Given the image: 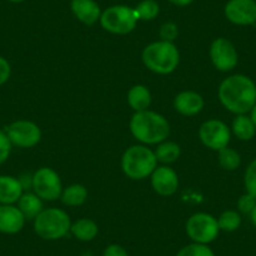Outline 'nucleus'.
<instances>
[{
    "label": "nucleus",
    "instance_id": "15",
    "mask_svg": "<svg viewBox=\"0 0 256 256\" xmlns=\"http://www.w3.org/2000/svg\"><path fill=\"white\" fill-rule=\"evenodd\" d=\"M174 108L184 116H195L204 108V100L198 93L184 90L174 98Z\"/></svg>",
    "mask_w": 256,
    "mask_h": 256
},
{
    "label": "nucleus",
    "instance_id": "31",
    "mask_svg": "<svg viewBox=\"0 0 256 256\" xmlns=\"http://www.w3.org/2000/svg\"><path fill=\"white\" fill-rule=\"evenodd\" d=\"M12 150V142L6 136V131L0 130V164L6 162L8 160L9 154H10Z\"/></svg>",
    "mask_w": 256,
    "mask_h": 256
},
{
    "label": "nucleus",
    "instance_id": "36",
    "mask_svg": "<svg viewBox=\"0 0 256 256\" xmlns=\"http://www.w3.org/2000/svg\"><path fill=\"white\" fill-rule=\"evenodd\" d=\"M250 218H251V222H252L254 226L256 228V206L252 208V211L250 212Z\"/></svg>",
    "mask_w": 256,
    "mask_h": 256
},
{
    "label": "nucleus",
    "instance_id": "5",
    "mask_svg": "<svg viewBox=\"0 0 256 256\" xmlns=\"http://www.w3.org/2000/svg\"><path fill=\"white\" fill-rule=\"evenodd\" d=\"M68 214L59 208H46L34 218V230L44 240H58L70 231Z\"/></svg>",
    "mask_w": 256,
    "mask_h": 256
},
{
    "label": "nucleus",
    "instance_id": "9",
    "mask_svg": "<svg viewBox=\"0 0 256 256\" xmlns=\"http://www.w3.org/2000/svg\"><path fill=\"white\" fill-rule=\"evenodd\" d=\"M8 138L12 144L22 147V148H30L40 141V128L30 120H16L9 124L6 130Z\"/></svg>",
    "mask_w": 256,
    "mask_h": 256
},
{
    "label": "nucleus",
    "instance_id": "20",
    "mask_svg": "<svg viewBox=\"0 0 256 256\" xmlns=\"http://www.w3.org/2000/svg\"><path fill=\"white\" fill-rule=\"evenodd\" d=\"M70 232L80 241H92L98 235L97 224L90 218H80L70 226Z\"/></svg>",
    "mask_w": 256,
    "mask_h": 256
},
{
    "label": "nucleus",
    "instance_id": "19",
    "mask_svg": "<svg viewBox=\"0 0 256 256\" xmlns=\"http://www.w3.org/2000/svg\"><path fill=\"white\" fill-rule=\"evenodd\" d=\"M128 104L131 106L132 110L136 112H142V110H148L150 104H151V93H150L148 88L144 86H134L130 90L127 96Z\"/></svg>",
    "mask_w": 256,
    "mask_h": 256
},
{
    "label": "nucleus",
    "instance_id": "11",
    "mask_svg": "<svg viewBox=\"0 0 256 256\" xmlns=\"http://www.w3.org/2000/svg\"><path fill=\"white\" fill-rule=\"evenodd\" d=\"M210 56L216 70L228 72L236 67L238 62L235 46L226 38H218L210 46Z\"/></svg>",
    "mask_w": 256,
    "mask_h": 256
},
{
    "label": "nucleus",
    "instance_id": "37",
    "mask_svg": "<svg viewBox=\"0 0 256 256\" xmlns=\"http://www.w3.org/2000/svg\"><path fill=\"white\" fill-rule=\"evenodd\" d=\"M9 2H12V3H22L24 0H9Z\"/></svg>",
    "mask_w": 256,
    "mask_h": 256
},
{
    "label": "nucleus",
    "instance_id": "32",
    "mask_svg": "<svg viewBox=\"0 0 256 256\" xmlns=\"http://www.w3.org/2000/svg\"><path fill=\"white\" fill-rule=\"evenodd\" d=\"M10 64L8 63L6 58L0 56V86H3L4 83L8 82L9 77H10Z\"/></svg>",
    "mask_w": 256,
    "mask_h": 256
},
{
    "label": "nucleus",
    "instance_id": "33",
    "mask_svg": "<svg viewBox=\"0 0 256 256\" xmlns=\"http://www.w3.org/2000/svg\"><path fill=\"white\" fill-rule=\"evenodd\" d=\"M103 256H128V252L122 246L117 245V244H112V245L106 248Z\"/></svg>",
    "mask_w": 256,
    "mask_h": 256
},
{
    "label": "nucleus",
    "instance_id": "2",
    "mask_svg": "<svg viewBox=\"0 0 256 256\" xmlns=\"http://www.w3.org/2000/svg\"><path fill=\"white\" fill-rule=\"evenodd\" d=\"M130 128L134 138L146 144H161L170 134V124L166 118L148 110L134 113Z\"/></svg>",
    "mask_w": 256,
    "mask_h": 256
},
{
    "label": "nucleus",
    "instance_id": "12",
    "mask_svg": "<svg viewBox=\"0 0 256 256\" xmlns=\"http://www.w3.org/2000/svg\"><path fill=\"white\" fill-rule=\"evenodd\" d=\"M225 16L236 26H251L256 23V2L230 0L225 6Z\"/></svg>",
    "mask_w": 256,
    "mask_h": 256
},
{
    "label": "nucleus",
    "instance_id": "21",
    "mask_svg": "<svg viewBox=\"0 0 256 256\" xmlns=\"http://www.w3.org/2000/svg\"><path fill=\"white\" fill-rule=\"evenodd\" d=\"M232 131L241 141H250L255 136L256 127L248 116L238 114L232 122Z\"/></svg>",
    "mask_w": 256,
    "mask_h": 256
},
{
    "label": "nucleus",
    "instance_id": "8",
    "mask_svg": "<svg viewBox=\"0 0 256 256\" xmlns=\"http://www.w3.org/2000/svg\"><path fill=\"white\" fill-rule=\"evenodd\" d=\"M32 188L34 194L46 201H54L62 196V182L58 174L48 167H42L33 174Z\"/></svg>",
    "mask_w": 256,
    "mask_h": 256
},
{
    "label": "nucleus",
    "instance_id": "13",
    "mask_svg": "<svg viewBox=\"0 0 256 256\" xmlns=\"http://www.w3.org/2000/svg\"><path fill=\"white\" fill-rule=\"evenodd\" d=\"M151 176L152 187L158 195L171 196L178 188V176L170 167H156Z\"/></svg>",
    "mask_w": 256,
    "mask_h": 256
},
{
    "label": "nucleus",
    "instance_id": "7",
    "mask_svg": "<svg viewBox=\"0 0 256 256\" xmlns=\"http://www.w3.org/2000/svg\"><path fill=\"white\" fill-rule=\"evenodd\" d=\"M186 232L194 242L208 245L212 242L220 232L218 218L205 212L195 214L187 220Z\"/></svg>",
    "mask_w": 256,
    "mask_h": 256
},
{
    "label": "nucleus",
    "instance_id": "16",
    "mask_svg": "<svg viewBox=\"0 0 256 256\" xmlns=\"http://www.w3.org/2000/svg\"><path fill=\"white\" fill-rule=\"evenodd\" d=\"M23 186L19 178L13 176H0V204L3 205H13L18 202L23 195Z\"/></svg>",
    "mask_w": 256,
    "mask_h": 256
},
{
    "label": "nucleus",
    "instance_id": "28",
    "mask_svg": "<svg viewBox=\"0 0 256 256\" xmlns=\"http://www.w3.org/2000/svg\"><path fill=\"white\" fill-rule=\"evenodd\" d=\"M245 188L248 194L256 198V158L251 161L245 171Z\"/></svg>",
    "mask_w": 256,
    "mask_h": 256
},
{
    "label": "nucleus",
    "instance_id": "29",
    "mask_svg": "<svg viewBox=\"0 0 256 256\" xmlns=\"http://www.w3.org/2000/svg\"><path fill=\"white\" fill-rule=\"evenodd\" d=\"M178 36V28L174 23H164V26L160 29V36L161 40L164 42H171L174 43V39Z\"/></svg>",
    "mask_w": 256,
    "mask_h": 256
},
{
    "label": "nucleus",
    "instance_id": "22",
    "mask_svg": "<svg viewBox=\"0 0 256 256\" xmlns=\"http://www.w3.org/2000/svg\"><path fill=\"white\" fill-rule=\"evenodd\" d=\"M88 192L83 184H74L62 192V201L67 206H80L87 200Z\"/></svg>",
    "mask_w": 256,
    "mask_h": 256
},
{
    "label": "nucleus",
    "instance_id": "3",
    "mask_svg": "<svg viewBox=\"0 0 256 256\" xmlns=\"http://www.w3.org/2000/svg\"><path fill=\"white\" fill-rule=\"evenodd\" d=\"M144 66L157 74H170L180 63V53L171 42H154L148 44L142 52Z\"/></svg>",
    "mask_w": 256,
    "mask_h": 256
},
{
    "label": "nucleus",
    "instance_id": "1",
    "mask_svg": "<svg viewBox=\"0 0 256 256\" xmlns=\"http://www.w3.org/2000/svg\"><path fill=\"white\" fill-rule=\"evenodd\" d=\"M218 98L224 107L235 114H246L256 104V84L244 74L226 78L218 87Z\"/></svg>",
    "mask_w": 256,
    "mask_h": 256
},
{
    "label": "nucleus",
    "instance_id": "17",
    "mask_svg": "<svg viewBox=\"0 0 256 256\" xmlns=\"http://www.w3.org/2000/svg\"><path fill=\"white\" fill-rule=\"evenodd\" d=\"M72 12L87 26H92L100 19V9L94 0H72Z\"/></svg>",
    "mask_w": 256,
    "mask_h": 256
},
{
    "label": "nucleus",
    "instance_id": "27",
    "mask_svg": "<svg viewBox=\"0 0 256 256\" xmlns=\"http://www.w3.org/2000/svg\"><path fill=\"white\" fill-rule=\"evenodd\" d=\"M176 256H215V254L205 244L192 242L182 248Z\"/></svg>",
    "mask_w": 256,
    "mask_h": 256
},
{
    "label": "nucleus",
    "instance_id": "35",
    "mask_svg": "<svg viewBox=\"0 0 256 256\" xmlns=\"http://www.w3.org/2000/svg\"><path fill=\"white\" fill-rule=\"evenodd\" d=\"M250 118H251V120H252L254 124H255V127H256V104L254 106L252 110H250Z\"/></svg>",
    "mask_w": 256,
    "mask_h": 256
},
{
    "label": "nucleus",
    "instance_id": "4",
    "mask_svg": "<svg viewBox=\"0 0 256 256\" xmlns=\"http://www.w3.org/2000/svg\"><path fill=\"white\" fill-rule=\"evenodd\" d=\"M154 152L146 146H132L123 154L122 170L132 180H144L152 174L157 167Z\"/></svg>",
    "mask_w": 256,
    "mask_h": 256
},
{
    "label": "nucleus",
    "instance_id": "30",
    "mask_svg": "<svg viewBox=\"0 0 256 256\" xmlns=\"http://www.w3.org/2000/svg\"><path fill=\"white\" fill-rule=\"evenodd\" d=\"M255 206L256 198H254V196H251L250 194H248V192H246L245 195L241 196L238 201V211L242 214H248V215H250V212L252 211V208H255Z\"/></svg>",
    "mask_w": 256,
    "mask_h": 256
},
{
    "label": "nucleus",
    "instance_id": "25",
    "mask_svg": "<svg viewBox=\"0 0 256 256\" xmlns=\"http://www.w3.org/2000/svg\"><path fill=\"white\" fill-rule=\"evenodd\" d=\"M218 224L220 230L226 231V232H232L238 230L241 225V216L236 211H225L218 218Z\"/></svg>",
    "mask_w": 256,
    "mask_h": 256
},
{
    "label": "nucleus",
    "instance_id": "14",
    "mask_svg": "<svg viewBox=\"0 0 256 256\" xmlns=\"http://www.w3.org/2000/svg\"><path fill=\"white\" fill-rule=\"evenodd\" d=\"M26 218L18 208L13 205L0 206V232L13 235L23 228Z\"/></svg>",
    "mask_w": 256,
    "mask_h": 256
},
{
    "label": "nucleus",
    "instance_id": "34",
    "mask_svg": "<svg viewBox=\"0 0 256 256\" xmlns=\"http://www.w3.org/2000/svg\"><path fill=\"white\" fill-rule=\"evenodd\" d=\"M172 4H174V6H188V4H191L194 0H170Z\"/></svg>",
    "mask_w": 256,
    "mask_h": 256
},
{
    "label": "nucleus",
    "instance_id": "10",
    "mask_svg": "<svg viewBox=\"0 0 256 256\" xmlns=\"http://www.w3.org/2000/svg\"><path fill=\"white\" fill-rule=\"evenodd\" d=\"M198 136L206 147L215 151H220L228 147L231 138L228 127L218 120H208L202 123L198 131Z\"/></svg>",
    "mask_w": 256,
    "mask_h": 256
},
{
    "label": "nucleus",
    "instance_id": "23",
    "mask_svg": "<svg viewBox=\"0 0 256 256\" xmlns=\"http://www.w3.org/2000/svg\"><path fill=\"white\" fill-rule=\"evenodd\" d=\"M180 154H181V150H180L178 144L170 141H164L158 144V147L154 151L157 161L162 162V164H172V162L177 161Z\"/></svg>",
    "mask_w": 256,
    "mask_h": 256
},
{
    "label": "nucleus",
    "instance_id": "18",
    "mask_svg": "<svg viewBox=\"0 0 256 256\" xmlns=\"http://www.w3.org/2000/svg\"><path fill=\"white\" fill-rule=\"evenodd\" d=\"M18 208L26 220H34L43 211V202L36 194H23L18 201Z\"/></svg>",
    "mask_w": 256,
    "mask_h": 256
},
{
    "label": "nucleus",
    "instance_id": "24",
    "mask_svg": "<svg viewBox=\"0 0 256 256\" xmlns=\"http://www.w3.org/2000/svg\"><path fill=\"white\" fill-rule=\"evenodd\" d=\"M218 164L222 168L228 170V171H234L240 166L241 157L238 151L228 146L218 151Z\"/></svg>",
    "mask_w": 256,
    "mask_h": 256
},
{
    "label": "nucleus",
    "instance_id": "26",
    "mask_svg": "<svg viewBox=\"0 0 256 256\" xmlns=\"http://www.w3.org/2000/svg\"><path fill=\"white\" fill-rule=\"evenodd\" d=\"M134 10L138 16V20L140 19L141 20H152L158 16L160 6L154 0H144L142 3L137 6V8H134Z\"/></svg>",
    "mask_w": 256,
    "mask_h": 256
},
{
    "label": "nucleus",
    "instance_id": "6",
    "mask_svg": "<svg viewBox=\"0 0 256 256\" xmlns=\"http://www.w3.org/2000/svg\"><path fill=\"white\" fill-rule=\"evenodd\" d=\"M100 24L107 32L113 34L131 33L138 22L136 10L124 6H116L106 9L100 14Z\"/></svg>",
    "mask_w": 256,
    "mask_h": 256
}]
</instances>
